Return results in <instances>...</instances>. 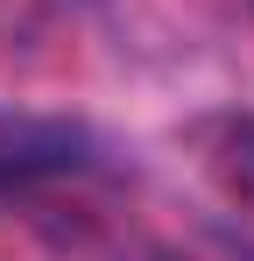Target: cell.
Masks as SVG:
<instances>
[{"mask_svg":"<svg viewBox=\"0 0 254 261\" xmlns=\"http://www.w3.org/2000/svg\"><path fill=\"white\" fill-rule=\"evenodd\" d=\"M92 163V134L78 120H49V113H0V191L42 184V176H71Z\"/></svg>","mask_w":254,"mask_h":261,"instance_id":"1","label":"cell"},{"mask_svg":"<svg viewBox=\"0 0 254 261\" xmlns=\"http://www.w3.org/2000/svg\"><path fill=\"white\" fill-rule=\"evenodd\" d=\"M205 176L233 212L254 219V113H226L205 127Z\"/></svg>","mask_w":254,"mask_h":261,"instance_id":"2","label":"cell"},{"mask_svg":"<svg viewBox=\"0 0 254 261\" xmlns=\"http://www.w3.org/2000/svg\"><path fill=\"white\" fill-rule=\"evenodd\" d=\"M247 7H254V0H247Z\"/></svg>","mask_w":254,"mask_h":261,"instance_id":"3","label":"cell"}]
</instances>
